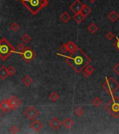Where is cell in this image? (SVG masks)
I'll return each mask as SVG.
<instances>
[{
	"instance_id": "f1b7e54d",
	"label": "cell",
	"mask_w": 119,
	"mask_h": 134,
	"mask_svg": "<svg viewBox=\"0 0 119 134\" xmlns=\"http://www.w3.org/2000/svg\"><path fill=\"white\" fill-rule=\"evenodd\" d=\"M60 51L62 52V53H66V52H67V43H63L60 46Z\"/></svg>"
},
{
	"instance_id": "8d00e7d4",
	"label": "cell",
	"mask_w": 119,
	"mask_h": 134,
	"mask_svg": "<svg viewBox=\"0 0 119 134\" xmlns=\"http://www.w3.org/2000/svg\"><path fill=\"white\" fill-rule=\"evenodd\" d=\"M16 1H18V0H16Z\"/></svg>"
},
{
	"instance_id": "cb8c5ba5",
	"label": "cell",
	"mask_w": 119,
	"mask_h": 134,
	"mask_svg": "<svg viewBox=\"0 0 119 134\" xmlns=\"http://www.w3.org/2000/svg\"><path fill=\"white\" fill-rule=\"evenodd\" d=\"M58 99H59V95L56 92H52L49 95V99L51 101H53V102H55Z\"/></svg>"
},
{
	"instance_id": "8992f818",
	"label": "cell",
	"mask_w": 119,
	"mask_h": 134,
	"mask_svg": "<svg viewBox=\"0 0 119 134\" xmlns=\"http://www.w3.org/2000/svg\"><path fill=\"white\" fill-rule=\"evenodd\" d=\"M20 54L27 63H29L30 61L32 60L35 57V52L30 47H26L23 51L20 52Z\"/></svg>"
},
{
	"instance_id": "7402d4cb",
	"label": "cell",
	"mask_w": 119,
	"mask_h": 134,
	"mask_svg": "<svg viewBox=\"0 0 119 134\" xmlns=\"http://www.w3.org/2000/svg\"><path fill=\"white\" fill-rule=\"evenodd\" d=\"M22 82H23V83H24L25 85H26L27 87H29V86H30V85L32 84L33 80L29 76H26L23 78Z\"/></svg>"
},
{
	"instance_id": "5bb4252c",
	"label": "cell",
	"mask_w": 119,
	"mask_h": 134,
	"mask_svg": "<svg viewBox=\"0 0 119 134\" xmlns=\"http://www.w3.org/2000/svg\"><path fill=\"white\" fill-rule=\"evenodd\" d=\"M107 18L109 20H111V22H114L119 18V14L117 13L116 11H112L111 12H110V13L108 14Z\"/></svg>"
},
{
	"instance_id": "6da1fadb",
	"label": "cell",
	"mask_w": 119,
	"mask_h": 134,
	"mask_svg": "<svg viewBox=\"0 0 119 134\" xmlns=\"http://www.w3.org/2000/svg\"><path fill=\"white\" fill-rule=\"evenodd\" d=\"M66 62L76 73H81L85 67L91 62V59L79 48L69 56H65Z\"/></svg>"
},
{
	"instance_id": "d6986e66",
	"label": "cell",
	"mask_w": 119,
	"mask_h": 134,
	"mask_svg": "<svg viewBox=\"0 0 119 134\" xmlns=\"http://www.w3.org/2000/svg\"><path fill=\"white\" fill-rule=\"evenodd\" d=\"M91 12H92L91 8H90L88 6L84 4V6H83V8H82L81 11V13L83 14L85 17H87L88 16H89Z\"/></svg>"
},
{
	"instance_id": "ba28073f",
	"label": "cell",
	"mask_w": 119,
	"mask_h": 134,
	"mask_svg": "<svg viewBox=\"0 0 119 134\" xmlns=\"http://www.w3.org/2000/svg\"><path fill=\"white\" fill-rule=\"evenodd\" d=\"M10 105H11V108L12 110L17 109L18 108H19L22 104V101L20 100L16 96H11L10 99H8Z\"/></svg>"
},
{
	"instance_id": "e575fe53",
	"label": "cell",
	"mask_w": 119,
	"mask_h": 134,
	"mask_svg": "<svg viewBox=\"0 0 119 134\" xmlns=\"http://www.w3.org/2000/svg\"><path fill=\"white\" fill-rule=\"evenodd\" d=\"M90 1V2H91V3H95L97 0H89Z\"/></svg>"
},
{
	"instance_id": "7c38bea8",
	"label": "cell",
	"mask_w": 119,
	"mask_h": 134,
	"mask_svg": "<svg viewBox=\"0 0 119 134\" xmlns=\"http://www.w3.org/2000/svg\"><path fill=\"white\" fill-rule=\"evenodd\" d=\"M49 125L50 126L53 128L54 130H57L60 127V126L62 125V122L57 117H54L53 119H52L49 122Z\"/></svg>"
},
{
	"instance_id": "83f0119b",
	"label": "cell",
	"mask_w": 119,
	"mask_h": 134,
	"mask_svg": "<svg viewBox=\"0 0 119 134\" xmlns=\"http://www.w3.org/2000/svg\"><path fill=\"white\" fill-rule=\"evenodd\" d=\"M74 112H75V114H76V116H78V117H81V116L84 114V110L82 109L81 108L79 107V108H76Z\"/></svg>"
},
{
	"instance_id": "d6a6232c",
	"label": "cell",
	"mask_w": 119,
	"mask_h": 134,
	"mask_svg": "<svg viewBox=\"0 0 119 134\" xmlns=\"http://www.w3.org/2000/svg\"><path fill=\"white\" fill-rule=\"evenodd\" d=\"M114 47L119 51V37H117L116 41L114 43Z\"/></svg>"
},
{
	"instance_id": "277c9868",
	"label": "cell",
	"mask_w": 119,
	"mask_h": 134,
	"mask_svg": "<svg viewBox=\"0 0 119 134\" xmlns=\"http://www.w3.org/2000/svg\"><path fill=\"white\" fill-rule=\"evenodd\" d=\"M105 109L108 111L112 117L115 119L119 117V98L117 96H111V99L105 106Z\"/></svg>"
},
{
	"instance_id": "8fae6325",
	"label": "cell",
	"mask_w": 119,
	"mask_h": 134,
	"mask_svg": "<svg viewBox=\"0 0 119 134\" xmlns=\"http://www.w3.org/2000/svg\"><path fill=\"white\" fill-rule=\"evenodd\" d=\"M30 129H32L34 131L39 132L42 129L43 127V124L39 120H34L32 123L30 124Z\"/></svg>"
},
{
	"instance_id": "5b68a950",
	"label": "cell",
	"mask_w": 119,
	"mask_h": 134,
	"mask_svg": "<svg viewBox=\"0 0 119 134\" xmlns=\"http://www.w3.org/2000/svg\"><path fill=\"white\" fill-rule=\"evenodd\" d=\"M102 87L111 96L119 89V84L113 77H108L106 78L105 82L102 84Z\"/></svg>"
},
{
	"instance_id": "4fadbf2b",
	"label": "cell",
	"mask_w": 119,
	"mask_h": 134,
	"mask_svg": "<svg viewBox=\"0 0 119 134\" xmlns=\"http://www.w3.org/2000/svg\"><path fill=\"white\" fill-rule=\"evenodd\" d=\"M95 71V68L94 67L90 65H88L85 67V69H84V72H83V74L84 76L86 78H88L89 77L91 76V75L93 73V72Z\"/></svg>"
},
{
	"instance_id": "603a6c76",
	"label": "cell",
	"mask_w": 119,
	"mask_h": 134,
	"mask_svg": "<svg viewBox=\"0 0 119 134\" xmlns=\"http://www.w3.org/2000/svg\"><path fill=\"white\" fill-rule=\"evenodd\" d=\"M102 103H103V101L100 99V97H96V98H95L94 100L92 101V104L96 107L100 106Z\"/></svg>"
},
{
	"instance_id": "2e32d148",
	"label": "cell",
	"mask_w": 119,
	"mask_h": 134,
	"mask_svg": "<svg viewBox=\"0 0 119 134\" xmlns=\"http://www.w3.org/2000/svg\"><path fill=\"white\" fill-rule=\"evenodd\" d=\"M86 18V17L84 16V15L81 13V12H80V13H75V15L73 16L74 20L78 24L81 23V22H83L84 20H85Z\"/></svg>"
},
{
	"instance_id": "44dd1931",
	"label": "cell",
	"mask_w": 119,
	"mask_h": 134,
	"mask_svg": "<svg viewBox=\"0 0 119 134\" xmlns=\"http://www.w3.org/2000/svg\"><path fill=\"white\" fill-rule=\"evenodd\" d=\"M88 32H89L90 34H94L98 30V26L95 25V23H91V24L88 27Z\"/></svg>"
},
{
	"instance_id": "484cf974",
	"label": "cell",
	"mask_w": 119,
	"mask_h": 134,
	"mask_svg": "<svg viewBox=\"0 0 119 134\" xmlns=\"http://www.w3.org/2000/svg\"><path fill=\"white\" fill-rule=\"evenodd\" d=\"M22 40L24 41L25 43H28L29 42H30V41L32 40V38L29 34H25V35H23L22 36Z\"/></svg>"
},
{
	"instance_id": "1f68e13d",
	"label": "cell",
	"mask_w": 119,
	"mask_h": 134,
	"mask_svg": "<svg viewBox=\"0 0 119 134\" xmlns=\"http://www.w3.org/2000/svg\"><path fill=\"white\" fill-rule=\"evenodd\" d=\"M106 38H107L108 40H112L113 38H114V34L113 32H109L107 33V34L106 35Z\"/></svg>"
},
{
	"instance_id": "4dcf8cb0",
	"label": "cell",
	"mask_w": 119,
	"mask_h": 134,
	"mask_svg": "<svg viewBox=\"0 0 119 134\" xmlns=\"http://www.w3.org/2000/svg\"><path fill=\"white\" fill-rule=\"evenodd\" d=\"M18 131H19V129H18V128L16 126H12L11 129H9V131L11 133H17L18 132Z\"/></svg>"
},
{
	"instance_id": "d590c367",
	"label": "cell",
	"mask_w": 119,
	"mask_h": 134,
	"mask_svg": "<svg viewBox=\"0 0 119 134\" xmlns=\"http://www.w3.org/2000/svg\"><path fill=\"white\" fill-rule=\"evenodd\" d=\"M2 117V113L0 112V118Z\"/></svg>"
},
{
	"instance_id": "9c48e42d",
	"label": "cell",
	"mask_w": 119,
	"mask_h": 134,
	"mask_svg": "<svg viewBox=\"0 0 119 134\" xmlns=\"http://www.w3.org/2000/svg\"><path fill=\"white\" fill-rule=\"evenodd\" d=\"M83 6H84V4L83 3L80 2L79 0H76L69 6V8H70V10L73 12L74 13H78L81 12Z\"/></svg>"
},
{
	"instance_id": "836d02e7",
	"label": "cell",
	"mask_w": 119,
	"mask_h": 134,
	"mask_svg": "<svg viewBox=\"0 0 119 134\" xmlns=\"http://www.w3.org/2000/svg\"><path fill=\"white\" fill-rule=\"evenodd\" d=\"M114 71L116 74L119 75V63H118L116 66L114 67Z\"/></svg>"
},
{
	"instance_id": "7a4b0ae2",
	"label": "cell",
	"mask_w": 119,
	"mask_h": 134,
	"mask_svg": "<svg viewBox=\"0 0 119 134\" xmlns=\"http://www.w3.org/2000/svg\"><path fill=\"white\" fill-rule=\"evenodd\" d=\"M21 3L32 15L39 12L49 4L48 0H21Z\"/></svg>"
},
{
	"instance_id": "ac0fdd59",
	"label": "cell",
	"mask_w": 119,
	"mask_h": 134,
	"mask_svg": "<svg viewBox=\"0 0 119 134\" xmlns=\"http://www.w3.org/2000/svg\"><path fill=\"white\" fill-rule=\"evenodd\" d=\"M67 48L68 52L72 53V52H74L76 50L78 47H77L76 44L74 43L73 41H69V43H67Z\"/></svg>"
},
{
	"instance_id": "3957f363",
	"label": "cell",
	"mask_w": 119,
	"mask_h": 134,
	"mask_svg": "<svg viewBox=\"0 0 119 134\" xmlns=\"http://www.w3.org/2000/svg\"><path fill=\"white\" fill-rule=\"evenodd\" d=\"M14 52V48L5 38L0 39V59L6 60Z\"/></svg>"
},
{
	"instance_id": "30bf717a",
	"label": "cell",
	"mask_w": 119,
	"mask_h": 134,
	"mask_svg": "<svg viewBox=\"0 0 119 134\" xmlns=\"http://www.w3.org/2000/svg\"><path fill=\"white\" fill-rule=\"evenodd\" d=\"M0 109H2L4 112H8L11 110V105L8 99H4L0 103Z\"/></svg>"
},
{
	"instance_id": "e0dca14e",
	"label": "cell",
	"mask_w": 119,
	"mask_h": 134,
	"mask_svg": "<svg viewBox=\"0 0 119 134\" xmlns=\"http://www.w3.org/2000/svg\"><path fill=\"white\" fill-rule=\"evenodd\" d=\"M62 124H63V126H65L66 129H69L74 126V122L73 120H71L70 118H67V119H65V120L63 121Z\"/></svg>"
},
{
	"instance_id": "4316f807",
	"label": "cell",
	"mask_w": 119,
	"mask_h": 134,
	"mask_svg": "<svg viewBox=\"0 0 119 134\" xmlns=\"http://www.w3.org/2000/svg\"><path fill=\"white\" fill-rule=\"evenodd\" d=\"M10 28H11V29L14 32H16L18 31L20 29V26L19 25H18L16 22H14L12 25L10 26Z\"/></svg>"
},
{
	"instance_id": "ffe728a7",
	"label": "cell",
	"mask_w": 119,
	"mask_h": 134,
	"mask_svg": "<svg viewBox=\"0 0 119 134\" xmlns=\"http://www.w3.org/2000/svg\"><path fill=\"white\" fill-rule=\"evenodd\" d=\"M60 19H61V20H62L63 22L67 23V22H68V21L71 19V16L67 12L65 11V12L60 16Z\"/></svg>"
},
{
	"instance_id": "52a82bcc",
	"label": "cell",
	"mask_w": 119,
	"mask_h": 134,
	"mask_svg": "<svg viewBox=\"0 0 119 134\" xmlns=\"http://www.w3.org/2000/svg\"><path fill=\"white\" fill-rule=\"evenodd\" d=\"M39 111L34 107L30 106L27 108V110L25 111V115L30 120H34L39 115Z\"/></svg>"
},
{
	"instance_id": "f546056e",
	"label": "cell",
	"mask_w": 119,
	"mask_h": 134,
	"mask_svg": "<svg viewBox=\"0 0 119 134\" xmlns=\"http://www.w3.org/2000/svg\"><path fill=\"white\" fill-rule=\"evenodd\" d=\"M17 49L19 50L20 52H22V51H23L25 49V46L24 44L22 43H19L17 45Z\"/></svg>"
},
{
	"instance_id": "d4e9b609",
	"label": "cell",
	"mask_w": 119,
	"mask_h": 134,
	"mask_svg": "<svg viewBox=\"0 0 119 134\" xmlns=\"http://www.w3.org/2000/svg\"><path fill=\"white\" fill-rule=\"evenodd\" d=\"M7 71H8V76H14V74L16 73V68H14L13 66H9L7 68Z\"/></svg>"
},
{
	"instance_id": "9a60e30c",
	"label": "cell",
	"mask_w": 119,
	"mask_h": 134,
	"mask_svg": "<svg viewBox=\"0 0 119 134\" xmlns=\"http://www.w3.org/2000/svg\"><path fill=\"white\" fill-rule=\"evenodd\" d=\"M8 76L7 68L5 66H2L0 67V78L2 80H5Z\"/></svg>"
}]
</instances>
